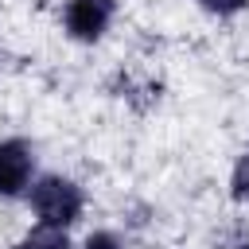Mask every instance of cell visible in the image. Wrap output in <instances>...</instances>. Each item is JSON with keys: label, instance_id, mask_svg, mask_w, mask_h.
<instances>
[{"label": "cell", "instance_id": "obj_7", "mask_svg": "<svg viewBox=\"0 0 249 249\" xmlns=\"http://www.w3.org/2000/svg\"><path fill=\"white\" fill-rule=\"evenodd\" d=\"M82 249H124V241H121L113 230H93V233L86 237Z\"/></svg>", "mask_w": 249, "mask_h": 249}, {"label": "cell", "instance_id": "obj_6", "mask_svg": "<svg viewBox=\"0 0 249 249\" xmlns=\"http://www.w3.org/2000/svg\"><path fill=\"white\" fill-rule=\"evenodd\" d=\"M202 12H210V16H222V19H230V16H241L245 8H249V0H195Z\"/></svg>", "mask_w": 249, "mask_h": 249}, {"label": "cell", "instance_id": "obj_1", "mask_svg": "<svg viewBox=\"0 0 249 249\" xmlns=\"http://www.w3.org/2000/svg\"><path fill=\"white\" fill-rule=\"evenodd\" d=\"M27 202L39 218V226H51V230H70L82 210H86V191L66 179V175H39L27 191Z\"/></svg>", "mask_w": 249, "mask_h": 249}, {"label": "cell", "instance_id": "obj_3", "mask_svg": "<svg viewBox=\"0 0 249 249\" xmlns=\"http://www.w3.org/2000/svg\"><path fill=\"white\" fill-rule=\"evenodd\" d=\"M35 183V152L27 140H0V198H19Z\"/></svg>", "mask_w": 249, "mask_h": 249}, {"label": "cell", "instance_id": "obj_2", "mask_svg": "<svg viewBox=\"0 0 249 249\" xmlns=\"http://www.w3.org/2000/svg\"><path fill=\"white\" fill-rule=\"evenodd\" d=\"M117 16V0H66L62 27L74 43H97Z\"/></svg>", "mask_w": 249, "mask_h": 249}, {"label": "cell", "instance_id": "obj_8", "mask_svg": "<svg viewBox=\"0 0 249 249\" xmlns=\"http://www.w3.org/2000/svg\"><path fill=\"white\" fill-rule=\"evenodd\" d=\"M226 249H249V241H237V245H226Z\"/></svg>", "mask_w": 249, "mask_h": 249}, {"label": "cell", "instance_id": "obj_5", "mask_svg": "<svg viewBox=\"0 0 249 249\" xmlns=\"http://www.w3.org/2000/svg\"><path fill=\"white\" fill-rule=\"evenodd\" d=\"M230 198L233 202H249V152L237 156V163L230 171Z\"/></svg>", "mask_w": 249, "mask_h": 249}, {"label": "cell", "instance_id": "obj_4", "mask_svg": "<svg viewBox=\"0 0 249 249\" xmlns=\"http://www.w3.org/2000/svg\"><path fill=\"white\" fill-rule=\"evenodd\" d=\"M16 249H74L66 230H51V226H35L31 233H23L16 241Z\"/></svg>", "mask_w": 249, "mask_h": 249}]
</instances>
